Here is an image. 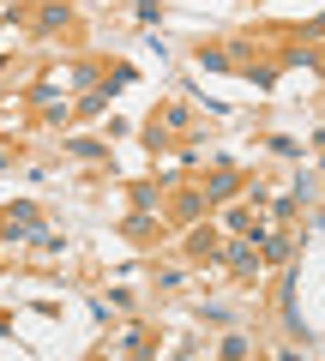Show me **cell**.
<instances>
[{
  "label": "cell",
  "mask_w": 325,
  "mask_h": 361,
  "mask_svg": "<svg viewBox=\"0 0 325 361\" xmlns=\"http://www.w3.org/2000/svg\"><path fill=\"white\" fill-rule=\"evenodd\" d=\"M0 337H6V325H0Z\"/></svg>",
  "instance_id": "1"
}]
</instances>
